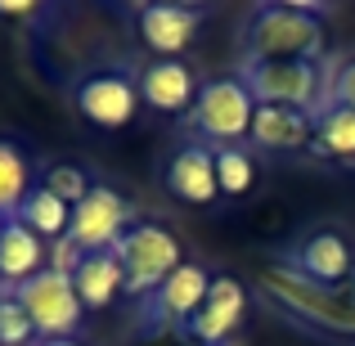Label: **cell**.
Returning a JSON list of instances; mask_svg holds the SVG:
<instances>
[{
    "label": "cell",
    "mask_w": 355,
    "mask_h": 346,
    "mask_svg": "<svg viewBox=\"0 0 355 346\" xmlns=\"http://www.w3.org/2000/svg\"><path fill=\"white\" fill-rule=\"evenodd\" d=\"M261 293L279 306L284 315L311 324V329L329 333V338L355 342V284H315L302 270H293V261H270L261 270Z\"/></svg>",
    "instance_id": "1"
},
{
    "label": "cell",
    "mask_w": 355,
    "mask_h": 346,
    "mask_svg": "<svg viewBox=\"0 0 355 346\" xmlns=\"http://www.w3.org/2000/svg\"><path fill=\"white\" fill-rule=\"evenodd\" d=\"M324 50V18L311 0L257 5L243 27V59H306Z\"/></svg>",
    "instance_id": "2"
},
{
    "label": "cell",
    "mask_w": 355,
    "mask_h": 346,
    "mask_svg": "<svg viewBox=\"0 0 355 346\" xmlns=\"http://www.w3.org/2000/svg\"><path fill=\"white\" fill-rule=\"evenodd\" d=\"M113 257L121 261V275H126V293L130 297H148L184 266L180 239H175L166 225H153V220H135L126 230V239L113 248Z\"/></svg>",
    "instance_id": "3"
},
{
    "label": "cell",
    "mask_w": 355,
    "mask_h": 346,
    "mask_svg": "<svg viewBox=\"0 0 355 346\" xmlns=\"http://www.w3.org/2000/svg\"><path fill=\"white\" fill-rule=\"evenodd\" d=\"M189 130L202 139H211L216 148H230L239 139L252 135V117H257V99L243 86V77H216L202 81L198 99H193L189 113Z\"/></svg>",
    "instance_id": "4"
},
{
    "label": "cell",
    "mask_w": 355,
    "mask_h": 346,
    "mask_svg": "<svg viewBox=\"0 0 355 346\" xmlns=\"http://www.w3.org/2000/svg\"><path fill=\"white\" fill-rule=\"evenodd\" d=\"M18 302H23V311H27V320H32V329H36L41 342L72 338L77 324H81V315H86L72 275H59V270H50V266L18 288Z\"/></svg>",
    "instance_id": "5"
},
{
    "label": "cell",
    "mask_w": 355,
    "mask_h": 346,
    "mask_svg": "<svg viewBox=\"0 0 355 346\" xmlns=\"http://www.w3.org/2000/svg\"><path fill=\"white\" fill-rule=\"evenodd\" d=\"M243 86L252 90L257 104H288V108H311L320 90V68L306 59H243ZM329 108V99H324Z\"/></svg>",
    "instance_id": "6"
},
{
    "label": "cell",
    "mask_w": 355,
    "mask_h": 346,
    "mask_svg": "<svg viewBox=\"0 0 355 346\" xmlns=\"http://www.w3.org/2000/svg\"><path fill=\"white\" fill-rule=\"evenodd\" d=\"M130 225H135L130 202L121 198L117 189H108V184H95V189H90L86 198L72 207L68 239L77 243L81 252H113L117 243L126 239Z\"/></svg>",
    "instance_id": "7"
},
{
    "label": "cell",
    "mask_w": 355,
    "mask_h": 346,
    "mask_svg": "<svg viewBox=\"0 0 355 346\" xmlns=\"http://www.w3.org/2000/svg\"><path fill=\"white\" fill-rule=\"evenodd\" d=\"M77 113L104 130H121L139 113V81L126 72H95L77 86Z\"/></svg>",
    "instance_id": "8"
},
{
    "label": "cell",
    "mask_w": 355,
    "mask_h": 346,
    "mask_svg": "<svg viewBox=\"0 0 355 346\" xmlns=\"http://www.w3.org/2000/svg\"><path fill=\"white\" fill-rule=\"evenodd\" d=\"M243 311H248V288L239 284L234 275H211V288L202 297L198 315L189 320V338L198 346H220L234 338V329L243 324Z\"/></svg>",
    "instance_id": "9"
},
{
    "label": "cell",
    "mask_w": 355,
    "mask_h": 346,
    "mask_svg": "<svg viewBox=\"0 0 355 346\" xmlns=\"http://www.w3.org/2000/svg\"><path fill=\"white\" fill-rule=\"evenodd\" d=\"M162 184L175 202H189V207H207V202L220 198V184H216V148H202V144H184L166 157V171Z\"/></svg>",
    "instance_id": "10"
},
{
    "label": "cell",
    "mask_w": 355,
    "mask_h": 346,
    "mask_svg": "<svg viewBox=\"0 0 355 346\" xmlns=\"http://www.w3.org/2000/svg\"><path fill=\"white\" fill-rule=\"evenodd\" d=\"M315 108H288V104H257L252 117V144L266 153H297V148L315 144Z\"/></svg>",
    "instance_id": "11"
},
{
    "label": "cell",
    "mask_w": 355,
    "mask_h": 346,
    "mask_svg": "<svg viewBox=\"0 0 355 346\" xmlns=\"http://www.w3.org/2000/svg\"><path fill=\"white\" fill-rule=\"evenodd\" d=\"M293 270H302L306 279L329 284V288L351 284V275H355V248L347 243V234H338V230H315V234H306V239L297 243Z\"/></svg>",
    "instance_id": "12"
},
{
    "label": "cell",
    "mask_w": 355,
    "mask_h": 346,
    "mask_svg": "<svg viewBox=\"0 0 355 346\" xmlns=\"http://www.w3.org/2000/svg\"><path fill=\"white\" fill-rule=\"evenodd\" d=\"M207 288H211L207 266L184 261V266L157 288V293H148V315H153V324H162V329H166V324H184V329H189V320L198 315Z\"/></svg>",
    "instance_id": "13"
},
{
    "label": "cell",
    "mask_w": 355,
    "mask_h": 346,
    "mask_svg": "<svg viewBox=\"0 0 355 346\" xmlns=\"http://www.w3.org/2000/svg\"><path fill=\"white\" fill-rule=\"evenodd\" d=\"M198 72L180 59H157L139 72V99L157 113L175 117V113H189L193 99H198Z\"/></svg>",
    "instance_id": "14"
},
{
    "label": "cell",
    "mask_w": 355,
    "mask_h": 346,
    "mask_svg": "<svg viewBox=\"0 0 355 346\" xmlns=\"http://www.w3.org/2000/svg\"><path fill=\"white\" fill-rule=\"evenodd\" d=\"M202 18H207V9L198 5H144L139 9V41L162 59H171L198 36Z\"/></svg>",
    "instance_id": "15"
},
{
    "label": "cell",
    "mask_w": 355,
    "mask_h": 346,
    "mask_svg": "<svg viewBox=\"0 0 355 346\" xmlns=\"http://www.w3.org/2000/svg\"><path fill=\"white\" fill-rule=\"evenodd\" d=\"M45 266H50L45 239L36 230H27L18 216H9L5 230H0V279H5L9 288H23L27 279H36Z\"/></svg>",
    "instance_id": "16"
},
{
    "label": "cell",
    "mask_w": 355,
    "mask_h": 346,
    "mask_svg": "<svg viewBox=\"0 0 355 346\" xmlns=\"http://www.w3.org/2000/svg\"><path fill=\"white\" fill-rule=\"evenodd\" d=\"M72 284H77V297L86 311H108L126 293V275H121V261L113 252H86Z\"/></svg>",
    "instance_id": "17"
},
{
    "label": "cell",
    "mask_w": 355,
    "mask_h": 346,
    "mask_svg": "<svg viewBox=\"0 0 355 346\" xmlns=\"http://www.w3.org/2000/svg\"><path fill=\"white\" fill-rule=\"evenodd\" d=\"M18 220H23L27 230H36L41 239H68V225H72V207L59 198V193H50L45 184H36L32 193L23 198V207H18Z\"/></svg>",
    "instance_id": "18"
},
{
    "label": "cell",
    "mask_w": 355,
    "mask_h": 346,
    "mask_svg": "<svg viewBox=\"0 0 355 346\" xmlns=\"http://www.w3.org/2000/svg\"><path fill=\"white\" fill-rule=\"evenodd\" d=\"M32 162L23 157V148L9 144V139H0V216H18V207H23V198L32 193Z\"/></svg>",
    "instance_id": "19"
},
{
    "label": "cell",
    "mask_w": 355,
    "mask_h": 346,
    "mask_svg": "<svg viewBox=\"0 0 355 346\" xmlns=\"http://www.w3.org/2000/svg\"><path fill=\"white\" fill-rule=\"evenodd\" d=\"M315 153L355 162V113L351 108H324L315 126Z\"/></svg>",
    "instance_id": "20"
},
{
    "label": "cell",
    "mask_w": 355,
    "mask_h": 346,
    "mask_svg": "<svg viewBox=\"0 0 355 346\" xmlns=\"http://www.w3.org/2000/svg\"><path fill=\"white\" fill-rule=\"evenodd\" d=\"M257 180V162L243 144H230V148H216V184L225 198H239V193L252 189Z\"/></svg>",
    "instance_id": "21"
},
{
    "label": "cell",
    "mask_w": 355,
    "mask_h": 346,
    "mask_svg": "<svg viewBox=\"0 0 355 346\" xmlns=\"http://www.w3.org/2000/svg\"><path fill=\"white\" fill-rule=\"evenodd\" d=\"M36 329L27 320L23 302H18V288L0 284V346H32Z\"/></svg>",
    "instance_id": "22"
},
{
    "label": "cell",
    "mask_w": 355,
    "mask_h": 346,
    "mask_svg": "<svg viewBox=\"0 0 355 346\" xmlns=\"http://www.w3.org/2000/svg\"><path fill=\"white\" fill-rule=\"evenodd\" d=\"M41 184H45L50 193H59V198L68 202V207H77V202L86 198L90 189H95V184H90V175L81 171V166H72V162H59V166H50Z\"/></svg>",
    "instance_id": "23"
},
{
    "label": "cell",
    "mask_w": 355,
    "mask_h": 346,
    "mask_svg": "<svg viewBox=\"0 0 355 346\" xmlns=\"http://www.w3.org/2000/svg\"><path fill=\"white\" fill-rule=\"evenodd\" d=\"M329 108H351L355 113V59H347L338 68V77H333L329 86Z\"/></svg>",
    "instance_id": "24"
},
{
    "label": "cell",
    "mask_w": 355,
    "mask_h": 346,
    "mask_svg": "<svg viewBox=\"0 0 355 346\" xmlns=\"http://www.w3.org/2000/svg\"><path fill=\"white\" fill-rule=\"evenodd\" d=\"M81 257H86V252H81L72 239H59V243L50 248V270H59V275H77Z\"/></svg>",
    "instance_id": "25"
},
{
    "label": "cell",
    "mask_w": 355,
    "mask_h": 346,
    "mask_svg": "<svg viewBox=\"0 0 355 346\" xmlns=\"http://www.w3.org/2000/svg\"><path fill=\"white\" fill-rule=\"evenodd\" d=\"M32 0H0V14H14V18H23V14H32Z\"/></svg>",
    "instance_id": "26"
},
{
    "label": "cell",
    "mask_w": 355,
    "mask_h": 346,
    "mask_svg": "<svg viewBox=\"0 0 355 346\" xmlns=\"http://www.w3.org/2000/svg\"><path fill=\"white\" fill-rule=\"evenodd\" d=\"M41 346H81L77 338H54V342H41Z\"/></svg>",
    "instance_id": "27"
},
{
    "label": "cell",
    "mask_w": 355,
    "mask_h": 346,
    "mask_svg": "<svg viewBox=\"0 0 355 346\" xmlns=\"http://www.w3.org/2000/svg\"><path fill=\"white\" fill-rule=\"evenodd\" d=\"M0 230H5V216H0Z\"/></svg>",
    "instance_id": "28"
}]
</instances>
